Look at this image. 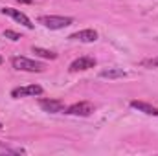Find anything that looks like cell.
Wrapping results in <instances>:
<instances>
[{"label": "cell", "mask_w": 158, "mask_h": 156, "mask_svg": "<svg viewBox=\"0 0 158 156\" xmlns=\"http://www.w3.org/2000/svg\"><path fill=\"white\" fill-rule=\"evenodd\" d=\"M4 37L9 39V40H20L22 39V35L17 33V31H13V30H4Z\"/></svg>", "instance_id": "cell-13"}, {"label": "cell", "mask_w": 158, "mask_h": 156, "mask_svg": "<svg viewBox=\"0 0 158 156\" xmlns=\"http://www.w3.org/2000/svg\"><path fill=\"white\" fill-rule=\"evenodd\" d=\"M131 107L147 114V116H158V107H153L151 103H145V101H138V99H132L131 101Z\"/></svg>", "instance_id": "cell-9"}, {"label": "cell", "mask_w": 158, "mask_h": 156, "mask_svg": "<svg viewBox=\"0 0 158 156\" xmlns=\"http://www.w3.org/2000/svg\"><path fill=\"white\" fill-rule=\"evenodd\" d=\"M70 40H79V42H94L98 40V31L96 30H81L70 35Z\"/></svg>", "instance_id": "cell-8"}, {"label": "cell", "mask_w": 158, "mask_h": 156, "mask_svg": "<svg viewBox=\"0 0 158 156\" xmlns=\"http://www.w3.org/2000/svg\"><path fill=\"white\" fill-rule=\"evenodd\" d=\"M94 110H96V107H94L90 101H79V103H74V105L66 107L64 114H68V116H81V117H86V116H90Z\"/></svg>", "instance_id": "cell-3"}, {"label": "cell", "mask_w": 158, "mask_h": 156, "mask_svg": "<svg viewBox=\"0 0 158 156\" xmlns=\"http://www.w3.org/2000/svg\"><path fill=\"white\" fill-rule=\"evenodd\" d=\"M96 66V59L94 57H88V55H83V57H79L76 59L72 64H70V72H85V70H90V68H94Z\"/></svg>", "instance_id": "cell-6"}, {"label": "cell", "mask_w": 158, "mask_h": 156, "mask_svg": "<svg viewBox=\"0 0 158 156\" xmlns=\"http://www.w3.org/2000/svg\"><path fill=\"white\" fill-rule=\"evenodd\" d=\"M11 64H13V68L15 70H19V72H42L46 66H44V63H39V61H33V59H28V57H22V55H19V57H13L11 59Z\"/></svg>", "instance_id": "cell-1"}, {"label": "cell", "mask_w": 158, "mask_h": 156, "mask_svg": "<svg viewBox=\"0 0 158 156\" xmlns=\"http://www.w3.org/2000/svg\"><path fill=\"white\" fill-rule=\"evenodd\" d=\"M0 11H2L4 15L11 17V18H15L17 22H20V24H22V26H26L28 30H31V28H33L31 20H30V18H28V17H26V15H24L22 11H19V9H13V7H2Z\"/></svg>", "instance_id": "cell-7"}, {"label": "cell", "mask_w": 158, "mask_h": 156, "mask_svg": "<svg viewBox=\"0 0 158 156\" xmlns=\"http://www.w3.org/2000/svg\"><path fill=\"white\" fill-rule=\"evenodd\" d=\"M0 147H4V145H2V143H0Z\"/></svg>", "instance_id": "cell-17"}, {"label": "cell", "mask_w": 158, "mask_h": 156, "mask_svg": "<svg viewBox=\"0 0 158 156\" xmlns=\"http://www.w3.org/2000/svg\"><path fill=\"white\" fill-rule=\"evenodd\" d=\"M17 2H20V4H30V2H33V0H17Z\"/></svg>", "instance_id": "cell-14"}, {"label": "cell", "mask_w": 158, "mask_h": 156, "mask_svg": "<svg viewBox=\"0 0 158 156\" xmlns=\"http://www.w3.org/2000/svg\"><path fill=\"white\" fill-rule=\"evenodd\" d=\"M31 50H33L35 55H39V57H42V59H50V61L57 59V53L52 51V50H44V48H39V46H33Z\"/></svg>", "instance_id": "cell-11"}, {"label": "cell", "mask_w": 158, "mask_h": 156, "mask_svg": "<svg viewBox=\"0 0 158 156\" xmlns=\"http://www.w3.org/2000/svg\"><path fill=\"white\" fill-rule=\"evenodd\" d=\"M0 129H2V123H0Z\"/></svg>", "instance_id": "cell-16"}, {"label": "cell", "mask_w": 158, "mask_h": 156, "mask_svg": "<svg viewBox=\"0 0 158 156\" xmlns=\"http://www.w3.org/2000/svg\"><path fill=\"white\" fill-rule=\"evenodd\" d=\"M0 64H2V57H0Z\"/></svg>", "instance_id": "cell-15"}, {"label": "cell", "mask_w": 158, "mask_h": 156, "mask_svg": "<svg viewBox=\"0 0 158 156\" xmlns=\"http://www.w3.org/2000/svg\"><path fill=\"white\" fill-rule=\"evenodd\" d=\"M143 68H158V57H151V59H143L140 63Z\"/></svg>", "instance_id": "cell-12"}, {"label": "cell", "mask_w": 158, "mask_h": 156, "mask_svg": "<svg viewBox=\"0 0 158 156\" xmlns=\"http://www.w3.org/2000/svg\"><path fill=\"white\" fill-rule=\"evenodd\" d=\"M42 94V86L39 84H28V86H19L11 90V97H30V96H40Z\"/></svg>", "instance_id": "cell-4"}, {"label": "cell", "mask_w": 158, "mask_h": 156, "mask_svg": "<svg viewBox=\"0 0 158 156\" xmlns=\"http://www.w3.org/2000/svg\"><path fill=\"white\" fill-rule=\"evenodd\" d=\"M74 22L72 17H61V15H42L39 17V24L50 30H63Z\"/></svg>", "instance_id": "cell-2"}, {"label": "cell", "mask_w": 158, "mask_h": 156, "mask_svg": "<svg viewBox=\"0 0 158 156\" xmlns=\"http://www.w3.org/2000/svg\"><path fill=\"white\" fill-rule=\"evenodd\" d=\"M99 76L105 77V79H119V77H125L127 72L123 68H109V70H103Z\"/></svg>", "instance_id": "cell-10"}, {"label": "cell", "mask_w": 158, "mask_h": 156, "mask_svg": "<svg viewBox=\"0 0 158 156\" xmlns=\"http://www.w3.org/2000/svg\"><path fill=\"white\" fill-rule=\"evenodd\" d=\"M39 105L44 112H50V114H59V112L66 110V107L61 99H39Z\"/></svg>", "instance_id": "cell-5"}]
</instances>
